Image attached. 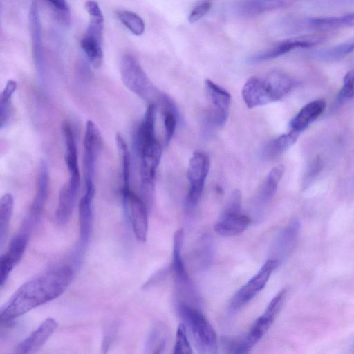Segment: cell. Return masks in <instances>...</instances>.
<instances>
[{
    "instance_id": "cell-1",
    "label": "cell",
    "mask_w": 354,
    "mask_h": 354,
    "mask_svg": "<svg viewBox=\"0 0 354 354\" xmlns=\"http://www.w3.org/2000/svg\"><path fill=\"white\" fill-rule=\"evenodd\" d=\"M73 277L68 266L50 269L22 284L1 308V324H8L27 312L59 297Z\"/></svg>"
},
{
    "instance_id": "cell-2",
    "label": "cell",
    "mask_w": 354,
    "mask_h": 354,
    "mask_svg": "<svg viewBox=\"0 0 354 354\" xmlns=\"http://www.w3.org/2000/svg\"><path fill=\"white\" fill-rule=\"evenodd\" d=\"M295 85V80L288 75L274 71L264 78L250 77L243 86L241 95L246 106L252 109L281 100Z\"/></svg>"
},
{
    "instance_id": "cell-3",
    "label": "cell",
    "mask_w": 354,
    "mask_h": 354,
    "mask_svg": "<svg viewBox=\"0 0 354 354\" xmlns=\"http://www.w3.org/2000/svg\"><path fill=\"white\" fill-rule=\"evenodd\" d=\"M178 312L190 333L199 353L214 354L218 350L216 332L205 317L196 308L186 304H180Z\"/></svg>"
},
{
    "instance_id": "cell-4",
    "label": "cell",
    "mask_w": 354,
    "mask_h": 354,
    "mask_svg": "<svg viewBox=\"0 0 354 354\" xmlns=\"http://www.w3.org/2000/svg\"><path fill=\"white\" fill-rule=\"evenodd\" d=\"M120 75L123 84L130 91L150 104L159 102L163 93L158 91L139 62L132 55L123 56Z\"/></svg>"
},
{
    "instance_id": "cell-5",
    "label": "cell",
    "mask_w": 354,
    "mask_h": 354,
    "mask_svg": "<svg viewBox=\"0 0 354 354\" xmlns=\"http://www.w3.org/2000/svg\"><path fill=\"white\" fill-rule=\"evenodd\" d=\"M210 167L209 157L203 152L196 151L191 157L187 172L189 189L186 198L188 208L193 209L198 203Z\"/></svg>"
},
{
    "instance_id": "cell-6",
    "label": "cell",
    "mask_w": 354,
    "mask_h": 354,
    "mask_svg": "<svg viewBox=\"0 0 354 354\" xmlns=\"http://www.w3.org/2000/svg\"><path fill=\"white\" fill-rule=\"evenodd\" d=\"M122 203L136 238L145 241L148 232L149 209L141 198L130 188L122 189Z\"/></svg>"
},
{
    "instance_id": "cell-7",
    "label": "cell",
    "mask_w": 354,
    "mask_h": 354,
    "mask_svg": "<svg viewBox=\"0 0 354 354\" xmlns=\"http://www.w3.org/2000/svg\"><path fill=\"white\" fill-rule=\"evenodd\" d=\"M279 265L276 259L267 260L259 272L233 295L229 304L230 310L235 312L251 301L265 287Z\"/></svg>"
},
{
    "instance_id": "cell-8",
    "label": "cell",
    "mask_w": 354,
    "mask_h": 354,
    "mask_svg": "<svg viewBox=\"0 0 354 354\" xmlns=\"http://www.w3.org/2000/svg\"><path fill=\"white\" fill-rule=\"evenodd\" d=\"M102 147L100 132L91 120H88L84 138V188H93L96 163Z\"/></svg>"
},
{
    "instance_id": "cell-9",
    "label": "cell",
    "mask_w": 354,
    "mask_h": 354,
    "mask_svg": "<svg viewBox=\"0 0 354 354\" xmlns=\"http://www.w3.org/2000/svg\"><path fill=\"white\" fill-rule=\"evenodd\" d=\"M205 88L212 104V110L207 115V122L213 127H222L228 118L230 94L209 79L205 80Z\"/></svg>"
},
{
    "instance_id": "cell-10",
    "label": "cell",
    "mask_w": 354,
    "mask_h": 354,
    "mask_svg": "<svg viewBox=\"0 0 354 354\" xmlns=\"http://www.w3.org/2000/svg\"><path fill=\"white\" fill-rule=\"evenodd\" d=\"M48 186L49 174L48 166L45 161L41 160L38 169L36 194L29 214L24 222L23 229L30 231L32 225L38 222L48 197Z\"/></svg>"
},
{
    "instance_id": "cell-11",
    "label": "cell",
    "mask_w": 354,
    "mask_h": 354,
    "mask_svg": "<svg viewBox=\"0 0 354 354\" xmlns=\"http://www.w3.org/2000/svg\"><path fill=\"white\" fill-rule=\"evenodd\" d=\"M29 232L23 230L10 241L7 252L0 258V285L3 287L14 267L21 259L28 244Z\"/></svg>"
},
{
    "instance_id": "cell-12",
    "label": "cell",
    "mask_w": 354,
    "mask_h": 354,
    "mask_svg": "<svg viewBox=\"0 0 354 354\" xmlns=\"http://www.w3.org/2000/svg\"><path fill=\"white\" fill-rule=\"evenodd\" d=\"M318 35L301 36L279 42L266 51L253 56L252 62H263L281 56L293 49L313 46L322 41Z\"/></svg>"
},
{
    "instance_id": "cell-13",
    "label": "cell",
    "mask_w": 354,
    "mask_h": 354,
    "mask_svg": "<svg viewBox=\"0 0 354 354\" xmlns=\"http://www.w3.org/2000/svg\"><path fill=\"white\" fill-rule=\"evenodd\" d=\"M57 323L53 318L46 319L28 337L16 347L15 353H34L39 350L53 334Z\"/></svg>"
},
{
    "instance_id": "cell-14",
    "label": "cell",
    "mask_w": 354,
    "mask_h": 354,
    "mask_svg": "<svg viewBox=\"0 0 354 354\" xmlns=\"http://www.w3.org/2000/svg\"><path fill=\"white\" fill-rule=\"evenodd\" d=\"M80 178H69L59 194L56 209V218L60 224H65L70 219L76 203Z\"/></svg>"
},
{
    "instance_id": "cell-15",
    "label": "cell",
    "mask_w": 354,
    "mask_h": 354,
    "mask_svg": "<svg viewBox=\"0 0 354 354\" xmlns=\"http://www.w3.org/2000/svg\"><path fill=\"white\" fill-rule=\"evenodd\" d=\"M184 232L183 229L176 231L174 236L173 257L171 271L175 282L181 290L191 289V281L186 271L181 256Z\"/></svg>"
},
{
    "instance_id": "cell-16",
    "label": "cell",
    "mask_w": 354,
    "mask_h": 354,
    "mask_svg": "<svg viewBox=\"0 0 354 354\" xmlns=\"http://www.w3.org/2000/svg\"><path fill=\"white\" fill-rule=\"evenodd\" d=\"M300 230L299 221L290 223L279 234L274 243V259L280 261L290 254L295 247Z\"/></svg>"
},
{
    "instance_id": "cell-17",
    "label": "cell",
    "mask_w": 354,
    "mask_h": 354,
    "mask_svg": "<svg viewBox=\"0 0 354 354\" xmlns=\"http://www.w3.org/2000/svg\"><path fill=\"white\" fill-rule=\"evenodd\" d=\"M95 194L84 192L78 205L80 241L82 248L88 243L93 227L92 203Z\"/></svg>"
},
{
    "instance_id": "cell-18",
    "label": "cell",
    "mask_w": 354,
    "mask_h": 354,
    "mask_svg": "<svg viewBox=\"0 0 354 354\" xmlns=\"http://www.w3.org/2000/svg\"><path fill=\"white\" fill-rule=\"evenodd\" d=\"M29 24L35 64L38 73L41 77L43 74L41 32L39 13L36 1H33L30 7Z\"/></svg>"
},
{
    "instance_id": "cell-19",
    "label": "cell",
    "mask_w": 354,
    "mask_h": 354,
    "mask_svg": "<svg viewBox=\"0 0 354 354\" xmlns=\"http://www.w3.org/2000/svg\"><path fill=\"white\" fill-rule=\"evenodd\" d=\"M251 220L239 213L221 215L214 225V230L223 236H233L243 232L250 225Z\"/></svg>"
},
{
    "instance_id": "cell-20",
    "label": "cell",
    "mask_w": 354,
    "mask_h": 354,
    "mask_svg": "<svg viewBox=\"0 0 354 354\" xmlns=\"http://www.w3.org/2000/svg\"><path fill=\"white\" fill-rule=\"evenodd\" d=\"M326 106V101L322 99L306 104L291 120V129L299 133L304 131L324 112Z\"/></svg>"
},
{
    "instance_id": "cell-21",
    "label": "cell",
    "mask_w": 354,
    "mask_h": 354,
    "mask_svg": "<svg viewBox=\"0 0 354 354\" xmlns=\"http://www.w3.org/2000/svg\"><path fill=\"white\" fill-rule=\"evenodd\" d=\"M62 133L65 145L64 159L69 177H80L76 141L73 129L68 124L65 123L62 126Z\"/></svg>"
},
{
    "instance_id": "cell-22",
    "label": "cell",
    "mask_w": 354,
    "mask_h": 354,
    "mask_svg": "<svg viewBox=\"0 0 354 354\" xmlns=\"http://www.w3.org/2000/svg\"><path fill=\"white\" fill-rule=\"evenodd\" d=\"M308 28L326 30L354 26V12L338 17L309 18L301 21Z\"/></svg>"
},
{
    "instance_id": "cell-23",
    "label": "cell",
    "mask_w": 354,
    "mask_h": 354,
    "mask_svg": "<svg viewBox=\"0 0 354 354\" xmlns=\"http://www.w3.org/2000/svg\"><path fill=\"white\" fill-rule=\"evenodd\" d=\"M299 133L292 130L270 141L262 151L263 156L266 159H274L291 147L297 140Z\"/></svg>"
},
{
    "instance_id": "cell-24",
    "label": "cell",
    "mask_w": 354,
    "mask_h": 354,
    "mask_svg": "<svg viewBox=\"0 0 354 354\" xmlns=\"http://www.w3.org/2000/svg\"><path fill=\"white\" fill-rule=\"evenodd\" d=\"M284 171V166L279 165L273 167L268 173L257 196V199L260 203H266L273 198L277 192L278 184L283 177Z\"/></svg>"
},
{
    "instance_id": "cell-25",
    "label": "cell",
    "mask_w": 354,
    "mask_h": 354,
    "mask_svg": "<svg viewBox=\"0 0 354 354\" xmlns=\"http://www.w3.org/2000/svg\"><path fill=\"white\" fill-rule=\"evenodd\" d=\"M168 342V330L162 323H157L150 330L146 342L145 352L147 353H161Z\"/></svg>"
},
{
    "instance_id": "cell-26",
    "label": "cell",
    "mask_w": 354,
    "mask_h": 354,
    "mask_svg": "<svg viewBox=\"0 0 354 354\" xmlns=\"http://www.w3.org/2000/svg\"><path fill=\"white\" fill-rule=\"evenodd\" d=\"M14 199L12 194L6 193L0 199V243L3 246L8 236L10 219L13 213Z\"/></svg>"
},
{
    "instance_id": "cell-27",
    "label": "cell",
    "mask_w": 354,
    "mask_h": 354,
    "mask_svg": "<svg viewBox=\"0 0 354 354\" xmlns=\"http://www.w3.org/2000/svg\"><path fill=\"white\" fill-rule=\"evenodd\" d=\"M17 88V82L9 80L0 96V127L2 129L10 119L12 112V98Z\"/></svg>"
},
{
    "instance_id": "cell-28",
    "label": "cell",
    "mask_w": 354,
    "mask_h": 354,
    "mask_svg": "<svg viewBox=\"0 0 354 354\" xmlns=\"http://www.w3.org/2000/svg\"><path fill=\"white\" fill-rule=\"evenodd\" d=\"M102 41L94 37L85 35L80 42L81 48L87 59L95 68L100 66L103 60Z\"/></svg>"
},
{
    "instance_id": "cell-29",
    "label": "cell",
    "mask_w": 354,
    "mask_h": 354,
    "mask_svg": "<svg viewBox=\"0 0 354 354\" xmlns=\"http://www.w3.org/2000/svg\"><path fill=\"white\" fill-rule=\"evenodd\" d=\"M354 51V37L335 46L316 52L315 56L325 61L342 59Z\"/></svg>"
},
{
    "instance_id": "cell-30",
    "label": "cell",
    "mask_w": 354,
    "mask_h": 354,
    "mask_svg": "<svg viewBox=\"0 0 354 354\" xmlns=\"http://www.w3.org/2000/svg\"><path fill=\"white\" fill-rule=\"evenodd\" d=\"M115 141L122 165L123 180L122 188H130L131 157L129 148L124 139L121 135H116Z\"/></svg>"
},
{
    "instance_id": "cell-31",
    "label": "cell",
    "mask_w": 354,
    "mask_h": 354,
    "mask_svg": "<svg viewBox=\"0 0 354 354\" xmlns=\"http://www.w3.org/2000/svg\"><path fill=\"white\" fill-rule=\"evenodd\" d=\"M117 17L135 35L139 36L145 32V23L142 19L133 12L118 10Z\"/></svg>"
},
{
    "instance_id": "cell-32",
    "label": "cell",
    "mask_w": 354,
    "mask_h": 354,
    "mask_svg": "<svg viewBox=\"0 0 354 354\" xmlns=\"http://www.w3.org/2000/svg\"><path fill=\"white\" fill-rule=\"evenodd\" d=\"M174 353H192V349L187 335V328L183 323H180L176 335Z\"/></svg>"
},
{
    "instance_id": "cell-33",
    "label": "cell",
    "mask_w": 354,
    "mask_h": 354,
    "mask_svg": "<svg viewBox=\"0 0 354 354\" xmlns=\"http://www.w3.org/2000/svg\"><path fill=\"white\" fill-rule=\"evenodd\" d=\"M287 295V290L286 288L281 290L268 304L264 315L274 320L279 314L282 306L284 303Z\"/></svg>"
},
{
    "instance_id": "cell-34",
    "label": "cell",
    "mask_w": 354,
    "mask_h": 354,
    "mask_svg": "<svg viewBox=\"0 0 354 354\" xmlns=\"http://www.w3.org/2000/svg\"><path fill=\"white\" fill-rule=\"evenodd\" d=\"M354 97V69L350 71L344 78L342 89L338 95V101L342 102Z\"/></svg>"
},
{
    "instance_id": "cell-35",
    "label": "cell",
    "mask_w": 354,
    "mask_h": 354,
    "mask_svg": "<svg viewBox=\"0 0 354 354\" xmlns=\"http://www.w3.org/2000/svg\"><path fill=\"white\" fill-rule=\"evenodd\" d=\"M64 23L70 21V8L66 0H46Z\"/></svg>"
},
{
    "instance_id": "cell-36",
    "label": "cell",
    "mask_w": 354,
    "mask_h": 354,
    "mask_svg": "<svg viewBox=\"0 0 354 354\" xmlns=\"http://www.w3.org/2000/svg\"><path fill=\"white\" fill-rule=\"evenodd\" d=\"M212 3L209 1H203L197 5L190 12L188 20L194 23L203 17L210 10Z\"/></svg>"
},
{
    "instance_id": "cell-37",
    "label": "cell",
    "mask_w": 354,
    "mask_h": 354,
    "mask_svg": "<svg viewBox=\"0 0 354 354\" xmlns=\"http://www.w3.org/2000/svg\"><path fill=\"white\" fill-rule=\"evenodd\" d=\"M241 194L239 190H234L222 215L239 213L241 208Z\"/></svg>"
},
{
    "instance_id": "cell-38",
    "label": "cell",
    "mask_w": 354,
    "mask_h": 354,
    "mask_svg": "<svg viewBox=\"0 0 354 354\" xmlns=\"http://www.w3.org/2000/svg\"><path fill=\"white\" fill-rule=\"evenodd\" d=\"M116 332V329L115 326H109L106 328L104 332V337L102 341V349L103 352L106 353L107 349H109L110 344L112 343L114 337L115 333Z\"/></svg>"
},
{
    "instance_id": "cell-39",
    "label": "cell",
    "mask_w": 354,
    "mask_h": 354,
    "mask_svg": "<svg viewBox=\"0 0 354 354\" xmlns=\"http://www.w3.org/2000/svg\"><path fill=\"white\" fill-rule=\"evenodd\" d=\"M85 8L90 16H97L102 15L98 3L93 0H88L85 3Z\"/></svg>"
}]
</instances>
